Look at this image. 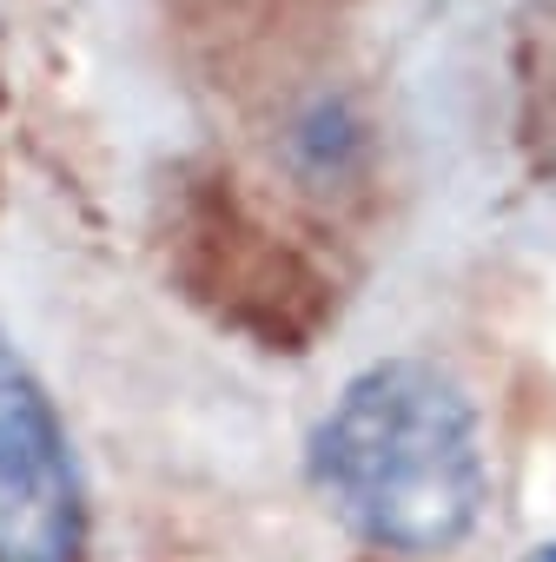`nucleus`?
<instances>
[{
	"instance_id": "obj_3",
	"label": "nucleus",
	"mask_w": 556,
	"mask_h": 562,
	"mask_svg": "<svg viewBox=\"0 0 556 562\" xmlns=\"http://www.w3.org/2000/svg\"><path fill=\"white\" fill-rule=\"evenodd\" d=\"M286 146H292V166L312 179V186H332V179H352L358 172V159H365V126H358V113L345 106V100H312L299 120H292V133H286Z\"/></svg>"
},
{
	"instance_id": "obj_1",
	"label": "nucleus",
	"mask_w": 556,
	"mask_h": 562,
	"mask_svg": "<svg viewBox=\"0 0 556 562\" xmlns=\"http://www.w3.org/2000/svg\"><path fill=\"white\" fill-rule=\"evenodd\" d=\"M319 503L378 555H451L490 503L477 397L431 358H378L345 378L305 437Z\"/></svg>"
},
{
	"instance_id": "obj_2",
	"label": "nucleus",
	"mask_w": 556,
	"mask_h": 562,
	"mask_svg": "<svg viewBox=\"0 0 556 562\" xmlns=\"http://www.w3.org/2000/svg\"><path fill=\"white\" fill-rule=\"evenodd\" d=\"M93 509L60 404L0 331V562H87Z\"/></svg>"
},
{
	"instance_id": "obj_4",
	"label": "nucleus",
	"mask_w": 556,
	"mask_h": 562,
	"mask_svg": "<svg viewBox=\"0 0 556 562\" xmlns=\"http://www.w3.org/2000/svg\"><path fill=\"white\" fill-rule=\"evenodd\" d=\"M516 562H556V536H543V542H530Z\"/></svg>"
}]
</instances>
